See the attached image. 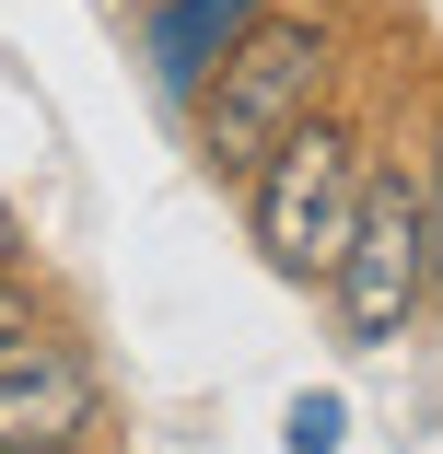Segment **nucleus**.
<instances>
[{
  "label": "nucleus",
  "mask_w": 443,
  "mask_h": 454,
  "mask_svg": "<svg viewBox=\"0 0 443 454\" xmlns=\"http://www.w3.org/2000/svg\"><path fill=\"white\" fill-rule=\"evenodd\" d=\"M338 431H350L338 396H292V454H338Z\"/></svg>",
  "instance_id": "obj_7"
},
{
  "label": "nucleus",
  "mask_w": 443,
  "mask_h": 454,
  "mask_svg": "<svg viewBox=\"0 0 443 454\" xmlns=\"http://www.w3.org/2000/svg\"><path fill=\"white\" fill-rule=\"evenodd\" d=\"M327 70H338V35L315 12H257L210 59V82H199V152H210V175H257L327 106Z\"/></svg>",
  "instance_id": "obj_1"
},
{
  "label": "nucleus",
  "mask_w": 443,
  "mask_h": 454,
  "mask_svg": "<svg viewBox=\"0 0 443 454\" xmlns=\"http://www.w3.org/2000/svg\"><path fill=\"white\" fill-rule=\"evenodd\" d=\"M362 187H374V163H362V129H338L327 106L257 163V245H269L281 280H338V256H350V222H362Z\"/></svg>",
  "instance_id": "obj_2"
},
{
  "label": "nucleus",
  "mask_w": 443,
  "mask_h": 454,
  "mask_svg": "<svg viewBox=\"0 0 443 454\" xmlns=\"http://www.w3.org/2000/svg\"><path fill=\"white\" fill-rule=\"evenodd\" d=\"M24 268V222H12V199H0V280Z\"/></svg>",
  "instance_id": "obj_9"
},
{
  "label": "nucleus",
  "mask_w": 443,
  "mask_h": 454,
  "mask_svg": "<svg viewBox=\"0 0 443 454\" xmlns=\"http://www.w3.org/2000/svg\"><path fill=\"white\" fill-rule=\"evenodd\" d=\"M245 24H257V0H175V12H163V82H175V94H199L210 59H222Z\"/></svg>",
  "instance_id": "obj_5"
},
{
  "label": "nucleus",
  "mask_w": 443,
  "mask_h": 454,
  "mask_svg": "<svg viewBox=\"0 0 443 454\" xmlns=\"http://www.w3.org/2000/svg\"><path fill=\"white\" fill-rule=\"evenodd\" d=\"M420 256H431V292H443V129L420 152Z\"/></svg>",
  "instance_id": "obj_6"
},
{
  "label": "nucleus",
  "mask_w": 443,
  "mask_h": 454,
  "mask_svg": "<svg viewBox=\"0 0 443 454\" xmlns=\"http://www.w3.org/2000/svg\"><path fill=\"white\" fill-rule=\"evenodd\" d=\"M338 338L350 349H385L420 303H431V256H420V163H374L362 187V222H350V256H338Z\"/></svg>",
  "instance_id": "obj_3"
},
{
  "label": "nucleus",
  "mask_w": 443,
  "mask_h": 454,
  "mask_svg": "<svg viewBox=\"0 0 443 454\" xmlns=\"http://www.w3.org/2000/svg\"><path fill=\"white\" fill-rule=\"evenodd\" d=\"M106 385H94V361H82L70 338H12L0 349V454H82V431H94Z\"/></svg>",
  "instance_id": "obj_4"
},
{
  "label": "nucleus",
  "mask_w": 443,
  "mask_h": 454,
  "mask_svg": "<svg viewBox=\"0 0 443 454\" xmlns=\"http://www.w3.org/2000/svg\"><path fill=\"white\" fill-rule=\"evenodd\" d=\"M12 338H36V303H24L12 280H0V349H12Z\"/></svg>",
  "instance_id": "obj_8"
}]
</instances>
